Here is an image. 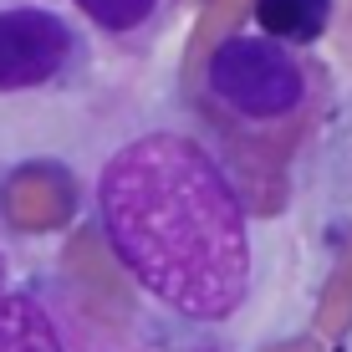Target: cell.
<instances>
[{
    "label": "cell",
    "instance_id": "cell-3",
    "mask_svg": "<svg viewBox=\"0 0 352 352\" xmlns=\"http://www.w3.org/2000/svg\"><path fill=\"white\" fill-rule=\"evenodd\" d=\"M77 26L52 6H0V97L41 92L77 62Z\"/></svg>",
    "mask_w": 352,
    "mask_h": 352
},
{
    "label": "cell",
    "instance_id": "cell-2",
    "mask_svg": "<svg viewBox=\"0 0 352 352\" xmlns=\"http://www.w3.org/2000/svg\"><path fill=\"white\" fill-rule=\"evenodd\" d=\"M204 87L230 118L250 128L296 123L317 107L322 72L301 46L276 41L265 31H235L204 62Z\"/></svg>",
    "mask_w": 352,
    "mask_h": 352
},
{
    "label": "cell",
    "instance_id": "cell-1",
    "mask_svg": "<svg viewBox=\"0 0 352 352\" xmlns=\"http://www.w3.org/2000/svg\"><path fill=\"white\" fill-rule=\"evenodd\" d=\"M113 261L153 307L194 327L235 322L256 296V225L199 138L153 128L113 148L92 184Z\"/></svg>",
    "mask_w": 352,
    "mask_h": 352
},
{
    "label": "cell",
    "instance_id": "cell-6",
    "mask_svg": "<svg viewBox=\"0 0 352 352\" xmlns=\"http://www.w3.org/2000/svg\"><path fill=\"white\" fill-rule=\"evenodd\" d=\"M77 16H87L97 31H113V36H133L143 31L153 16H159L164 0H72Z\"/></svg>",
    "mask_w": 352,
    "mask_h": 352
},
{
    "label": "cell",
    "instance_id": "cell-7",
    "mask_svg": "<svg viewBox=\"0 0 352 352\" xmlns=\"http://www.w3.org/2000/svg\"><path fill=\"white\" fill-rule=\"evenodd\" d=\"M0 291H6V256H0Z\"/></svg>",
    "mask_w": 352,
    "mask_h": 352
},
{
    "label": "cell",
    "instance_id": "cell-5",
    "mask_svg": "<svg viewBox=\"0 0 352 352\" xmlns=\"http://www.w3.org/2000/svg\"><path fill=\"white\" fill-rule=\"evenodd\" d=\"M256 26L276 41L311 46L332 26V0H256Z\"/></svg>",
    "mask_w": 352,
    "mask_h": 352
},
{
    "label": "cell",
    "instance_id": "cell-4",
    "mask_svg": "<svg viewBox=\"0 0 352 352\" xmlns=\"http://www.w3.org/2000/svg\"><path fill=\"white\" fill-rule=\"evenodd\" d=\"M0 352H67L52 307L26 286L0 291Z\"/></svg>",
    "mask_w": 352,
    "mask_h": 352
}]
</instances>
